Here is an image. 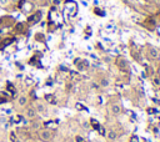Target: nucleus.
Instances as JSON below:
<instances>
[{"label": "nucleus", "instance_id": "1", "mask_svg": "<svg viewBox=\"0 0 160 142\" xmlns=\"http://www.w3.org/2000/svg\"><path fill=\"white\" fill-rule=\"evenodd\" d=\"M39 137H40L41 141L49 142V141L52 138V132H51L50 130H42V131L39 132Z\"/></svg>", "mask_w": 160, "mask_h": 142}, {"label": "nucleus", "instance_id": "2", "mask_svg": "<svg viewBox=\"0 0 160 142\" xmlns=\"http://www.w3.org/2000/svg\"><path fill=\"white\" fill-rule=\"evenodd\" d=\"M116 65H118V67H119L120 70H122V71H126V70H128V64H126V61H125L124 59H118V60H116Z\"/></svg>", "mask_w": 160, "mask_h": 142}, {"label": "nucleus", "instance_id": "3", "mask_svg": "<svg viewBox=\"0 0 160 142\" xmlns=\"http://www.w3.org/2000/svg\"><path fill=\"white\" fill-rule=\"evenodd\" d=\"M40 17H41V12L38 11V12H35L34 15H31V16L28 19V21H29V22H38V21L40 20Z\"/></svg>", "mask_w": 160, "mask_h": 142}, {"label": "nucleus", "instance_id": "4", "mask_svg": "<svg viewBox=\"0 0 160 142\" xmlns=\"http://www.w3.org/2000/svg\"><path fill=\"white\" fill-rule=\"evenodd\" d=\"M36 110L34 108V107H28L26 108V116L29 117V118H35L36 117Z\"/></svg>", "mask_w": 160, "mask_h": 142}, {"label": "nucleus", "instance_id": "5", "mask_svg": "<svg viewBox=\"0 0 160 142\" xmlns=\"http://www.w3.org/2000/svg\"><path fill=\"white\" fill-rule=\"evenodd\" d=\"M110 111H111L112 115H119L121 112V106L120 105H112L111 108H110Z\"/></svg>", "mask_w": 160, "mask_h": 142}, {"label": "nucleus", "instance_id": "6", "mask_svg": "<svg viewBox=\"0 0 160 142\" xmlns=\"http://www.w3.org/2000/svg\"><path fill=\"white\" fill-rule=\"evenodd\" d=\"M149 56H150L151 59H158L159 54H158L156 49H154V47H149Z\"/></svg>", "mask_w": 160, "mask_h": 142}, {"label": "nucleus", "instance_id": "7", "mask_svg": "<svg viewBox=\"0 0 160 142\" xmlns=\"http://www.w3.org/2000/svg\"><path fill=\"white\" fill-rule=\"evenodd\" d=\"M36 112H39V113H45V107H44V105L42 103H40V102H38L36 103Z\"/></svg>", "mask_w": 160, "mask_h": 142}, {"label": "nucleus", "instance_id": "8", "mask_svg": "<svg viewBox=\"0 0 160 142\" xmlns=\"http://www.w3.org/2000/svg\"><path fill=\"white\" fill-rule=\"evenodd\" d=\"M24 27H25V24H24V22H18V24L15 25V31H16V32H21V31L24 30Z\"/></svg>", "mask_w": 160, "mask_h": 142}, {"label": "nucleus", "instance_id": "9", "mask_svg": "<svg viewBox=\"0 0 160 142\" xmlns=\"http://www.w3.org/2000/svg\"><path fill=\"white\" fill-rule=\"evenodd\" d=\"M26 102H28V98H26L25 96H20V97H19V100H18V103H19L20 106H25V105H26Z\"/></svg>", "mask_w": 160, "mask_h": 142}, {"label": "nucleus", "instance_id": "10", "mask_svg": "<svg viewBox=\"0 0 160 142\" xmlns=\"http://www.w3.org/2000/svg\"><path fill=\"white\" fill-rule=\"evenodd\" d=\"M116 136H118V135H116V132H115V131H112V130H110V131H109V133H108V138H109V140H111V141L116 140Z\"/></svg>", "mask_w": 160, "mask_h": 142}, {"label": "nucleus", "instance_id": "11", "mask_svg": "<svg viewBox=\"0 0 160 142\" xmlns=\"http://www.w3.org/2000/svg\"><path fill=\"white\" fill-rule=\"evenodd\" d=\"M100 86L101 87H108L109 86V80L108 78H101L100 80Z\"/></svg>", "mask_w": 160, "mask_h": 142}, {"label": "nucleus", "instance_id": "12", "mask_svg": "<svg viewBox=\"0 0 160 142\" xmlns=\"http://www.w3.org/2000/svg\"><path fill=\"white\" fill-rule=\"evenodd\" d=\"M75 140H76V142H85V140H84L82 137H80V136H76Z\"/></svg>", "mask_w": 160, "mask_h": 142}, {"label": "nucleus", "instance_id": "13", "mask_svg": "<svg viewBox=\"0 0 160 142\" xmlns=\"http://www.w3.org/2000/svg\"><path fill=\"white\" fill-rule=\"evenodd\" d=\"M11 41H12V39H6V40H4V45H9Z\"/></svg>", "mask_w": 160, "mask_h": 142}, {"label": "nucleus", "instance_id": "14", "mask_svg": "<svg viewBox=\"0 0 160 142\" xmlns=\"http://www.w3.org/2000/svg\"><path fill=\"white\" fill-rule=\"evenodd\" d=\"M8 2H9V0H0V4L1 5H6Z\"/></svg>", "mask_w": 160, "mask_h": 142}, {"label": "nucleus", "instance_id": "15", "mask_svg": "<svg viewBox=\"0 0 160 142\" xmlns=\"http://www.w3.org/2000/svg\"><path fill=\"white\" fill-rule=\"evenodd\" d=\"M32 127H34V128H38V127H39V123H38V122H32Z\"/></svg>", "mask_w": 160, "mask_h": 142}, {"label": "nucleus", "instance_id": "16", "mask_svg": "<svg viewBox=\"0 0 160 142\" xmlns=\"http://www.w3.org/2000/svg\"><path fill=\"white\" fill-rule=\"evenodd\" d=\"M130 142H138V138H136V137H131Z\"/></svg>", "mask_w": 160, "mask_h": 142}, {"label": "nucleus", "instance_id": "17", "mask_svg": "<svg viewBox=\"0 0 160 142\" xmlns=\"http://www.w3.org/2000/svg\"><path fill=\"white\" fill-rule=\"evenodd\" d=\"M14 142H21V141H20V140H15Z\"/></svg>", "mask_w": 160, "mask_h": 142}, {"label": "nucleus", "instance_id": "18", "mask_svg": "<svg viewBox=\"0 0 160 142\" xmlns=\"http://www.w3.org/2000/svg\"><path fill=\"white\" fill-rule=\"evenodd\" d=\"M12 1H16V0H12Z\"/></svg>", "mask_w": 160, "mask_h": 142}]
</instances>
